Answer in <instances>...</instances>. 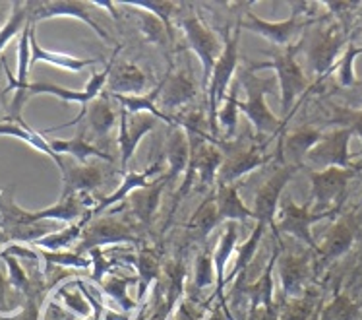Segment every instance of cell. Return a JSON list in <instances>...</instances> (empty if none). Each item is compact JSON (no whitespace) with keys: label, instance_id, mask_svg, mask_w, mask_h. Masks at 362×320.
<instances>
[{"label":"cell","instance_id":"2","mask_svg":"<svg viewBox=\"0 0 362 320\" xmlns=\"http://www.w3.org/2000/svg\"><path fill=\"white\" fill-rule=\"evenodd\" d=\"M240 20L235 25V30L227 31V38H225V45L219 55V59L215 62L214 72L209 78V86H207V125L211 130V138H217L219 135V127H217V111H219V105L225 101L227 97V90H229L230 80L237 72L238 68V41H240ZM217 142V140H215Z\"/></svg>","mask_w":362,"mask_h":320},{"label":"cell","instance_id":"50","mask_svg":"<svg viewBox=\"0 0 362 320\" xmlns=\"http://www.w3.org/2000/svg\"><path fill=\"white\" fill-rule=\"evenodd\" d=\"M22 320H39L37 299H35V297H31V299H28V301H25Z\"/></svg>","mask_w":362,"mask_h":320},{"label":"cell","instance_id":"28","mask_svg":"<svg viewBox=\"0 0 362 320\" xmlns=\"http://www.w3.org/2000/svg\"><path fill=\"white\" fill-rule=\"evenodd\" d=\"M30 45H31V67L37 64V62H45V64H51V67H59L62 70H70V72H80L83 68H89L97 64V59H76L70 55H62V52L47 51L43 47L39 45L37 39H35V25H31V35H30Z\"/></svg>","mask_w":362,"mask_h":320},{"label":"cell","instance_id":"22","mask_svg":"<svg viewBox=\"0 0 362 320\" xmlns=\"http://www.w3.org/2000/svg\"><path fill=\"white\" fill-rule=\"evenodd\" d=\"M283 293L288 299L303 297L306 282L310 278V256L308 254H288L279 261Z\"/></svg>","mask_w":362,"mask_h":320},{"label":"cell","instance_id":"36","mask_svg":"<svg viewBox=\"0 0 362 320\" xmlns=\"http://www.w3.org/2000/svg\"><path fill=\"white\" fill-rule=\"evenodd\" d=\"M361 314V305L349 297L347 293H335L333 299L320 311L322 320H356Z\"/></svg>","mask_w":362,"mask_h":320},{"label":"cell","instance_id":"21","mask_svg":"<svg viewBox=\"0 0 362 320\" xmlns=\"http://www.w3.org/2000/svg\"><path fill=\"white\" fill-rule=\"evenodd\" d=\"M163 171H165V169H163V159L159 157V159H156V161L149 165V167H146L144 171L126 173L122 185H120L112 194L105 196L103 200L97 202L95 208L91 210V216L95 217L97 214H101V212H105V210H109L111 206H115L117 202L126 200L130 194L136 193V190H140V188H144L146 185H149V181L153 179V177H159Z\"/></svg>","mask_w":362,"mask_h":320},{"label":"cell","instance_id":"37","mask_svg":"<svg viewBox=\"0 0 362 320\" xmlns=\"http://www.w3.org/2000/svg\"><path fill=\"white\" fill-rule=\"evenodd\" d=\"M266 227L267 225L264 224V222H258V225H256L254 231L250 233L248 241H246L244 245H240L237 261H235V266H233V270H230V274L227 275V282H230L235 275L243 274L244 270H246V266L250 264V261L254 258V254H256V251H258V245H259V241H262V235H264Z\"/></svg>","mask_w":362,"mask_h":320},{"label":"cell","instance_id":"3","mask_svg":"<svg viewBox=\"0 0 362 320\" xmlns=\"http://www.w3.org/2000/svg\"><path fill=\"white\" fill-rule=\"evenodd\" d=\"M238 84L248 93L246 101H238V113H244L258 135L277 136L285 128V122L269 111L266 96L274 90V80H262L244 67L238 70Z\"/></svg>","mask_w":362,"mask_h":320},{"label":"cell","instance_id":"5","mask_svg":"<svg viewBox=\"0 0 362 320\" xmlns=\"http://www.w3.org/2000/svg\"><path fill=\"white\" fill-rule=\"evenodd\" d=\"M308 10H310V4H293V14L288 20H283V22H267V20H262L254 12H246L244 14V20L240 18V25L243 30H248L256 35H262L264 39H267L269 43H274L277 49H285V47L295 45L293 41L300 33V31L312 23V20L308 18Z\"/></svg>","mask_w":362,"mask_h":320},{"label":"cell","instance_id":"41","mask_svg":"<svg viewBox=\"0 0 362 320\" xmlns=\"http://www.w3.org/2000/svg\"><path fill=\"white\" fill-rule=\"evenodd\" d=\"M333 122L341 128H349L362 142V111H353L347 107H333Z\"/></svg>","mask_w":362,"mask_h":320},{"label":"cell","instance_id":"8","mask_svg":"<svg viewBox=\"0 0 362 320\" xmlns=\"http://www.w3.org/2000/svg\"><path fill=\"white\" fill-rule=\"evenodd\" d=\"M353 132L349 128L337 127L332 132H324L322 140L310 149L306 156L308 164L304 165L306 169L322 171L329 167H339V169H356L361 165L353 164L351 152H349V142Z\"/></svg>","mask_w":362,"mask_h":320},{"label":"cell","instance_id":"27","mask_svg":"<svg viewBox=\"0 0 362 320\" xmlns=\"http://www.w3.org/2000/svg\"><path fill=\"white\" fill-rule=\"evenodd\" d=\"M215 202H217V212H219V222H246V219H256L254 210H250L238 196V188L235 185H221L217 183L215 190Z\"/></svg>","mask_w":362,"mask_h":320},{"label":"cell","instance_id":"35","mask_svg":"<svg viewBox=\"0 0 362 320\" xmlns=\"http://www.w3.org/2000/svg\"><path fill=\"white\" fill-rule=\"evenodd\" d=\"M136 268H138V280H140V287H138V299L146 297V291L149 290V283L159 275V258L151 248L141 246L136 253Z\"/></svg>","mask_w":362,"mask_h":320},{"label":"cell","instance_id":"32","mask_svg":"<svg viewBox=\"0 0 362 320\" xmlns=\"http://www.w3.org/2000/svg\"><path fill=\"white\" fill-rule=\"evenodd\" d=\"M91 210L86 212V216L81 217L80 222H76L70 227L62 231H54V233H49V235H45L43 239H39L35 241L33 245L41 246L45 251H51V253H60V251H64L66 246H70L72 243H76L78 239H81V233L86 229V225L91 222Z\"/></svg>","mask_w":362,"mask_h":320},{"label":"cell","instance_id":"47","mask_svg":"<svg viewBox=\"0 0 362 320\" xmlns=\"http://www.w3.org/2000/svg\"><path fill=\"white\" fill-rule=\"evenodd\" d=\"M204 319V309L202 307H196L190 301H182L178 303L177 309H175V314L170 320H202Z\"/></svg>","mask_w":362,"mask_h":320},{"label":"cell","instance_id":"34","mask_svg":"<svg viewBox=\"0 0 362 320\" xmlns=\"http://www.w3.org/2000/svg\"><path fill=\"white\" fill-rule=\"evenodd\" d=\"M31 23L30 20V8L28 2H14L12 4V14L6 22L0 28V52L4 51V47L12 41V39L23 31Z\"/></svg>","mask_w":362,"mask_h":320},{"label":"cell","instance_id":"44","mask_svg":"<svg viewBox=\"0 0 362 320\" xmlns=\"http://www.w3.org/2000/svg\"><path fill=\"white\" fill-rule=\"evenodd\" d=\"M132 283V280H128V278H124V280H119V278H111V280H107V282L103 283V290L109 293V295H112V297L117 299L120 303V307L124 309V311H130L134 307V301L128 295H126V287Z\"/></svg>","mask_w":362,"mask_h":320},{"label":"cell","instance_id":"39","mask_svg":"<svg viewBox=\"0 0 362 320\" xmlns=\"http://www.w3.org/2000/svg\"><path fill=\"white\" fill-rule=\"evenodd\" d=\"M362 55V47H355V45H347L345 47V52H343V57L339 59V62L335 64V76H337V82L343 88H351V86H355L356 82V74H355V60L356 57H361Z\"/></svg>","mask_w":362,"mask_h":320},{"label":"cell","instance_id":"4","mask_svg":"<svg viewBox=\"0 0 362 320\" xmlns=\"http://www.w3.org/2000/svg\"><path fill=\"white\" fill-rule=\"evenodd\" d=\"M339 212H312V206H298L291 196L279 202V210L275 216V239L279 241V235H291V237L303 241L304 245L310 246L312 251H318V243L312 237V225L322 219L335 217Z\"/></svg>","mask_w":362,"mask_h":320},{"label":"cell","instance_id":"38","mask_svg":"<svg viewBox=\"0 0 362 320\" xmlns=\"http://www.w3.org/2000/svg\"><path fill=\"white\" fill-rule=\"evenodd\" d=\"M314 295L288 299V303L279 311V320H310L312 314L318 311Z\"/></svg>","mask_w":362,"mask_h":320},{"label":"cell","instance_id":"16","mask_svg":"<svg viewBox=\"0 0 362 320\" xmlns=\"http://www.w3.org/2000/svg\"><path fill=\"white\" fill-rule=\"evenodd\" d=\"M159 86H161L159 105H161V111L165 115H169L170 111H178L180 107H185L190 101H194L196 96H198L194 80L188 74H185L182 70L169 68V72L165 74Z\"/></svg>","mask_w":362,"mask_h":320},{"label":"cell","instance_id":"9","mask_svg":"<svg viewBox=\"0 0 362 320\" xmlns=\"http://www.w3.org/2000/svg\"><path fill=\"white\" fill-rule=\"evenodd\" d=\"M178 25L182 28L186 35V41H188V47L196 52V57L200 59L202 70H204V76H202V84L207 90L209 86V78H211V72H214V67L219 55L223 51V45L219 43V39L215 35V31H211L207 28L206 23L202 22L198 16H185Z\"/></svg>","mask_w":362,"mask_h":320},{"label":"cell","instance_id":"52","mask_svg":"<svg viewBox=\"0 0 362 320\" xmlns=\"http://www.w3.org/2000/svg\"><path fill=\"white\" fill-rule=\"evenodd\" d=\"M320 311H322V307H320V309H318V311H316V313L312 314V319H310V320H322V319H320Z\"/></svg>","mask_w":362,"mask_h":320},{"label":"cell","instance_id":"15","mask_svg":"<svg viewBox=\"0 0 362 320\" xmlns=\"http://www.w3.org/2000/svg\"><path fill=\"white\" fill-rule=\"evenodd\" d=\"M157 120L159 119H156L149 113L128 115L124 109H120V127L117 144H119L120 169H122V173H126V169H128V164H130V159L136 154L138 146H140L141 138L156 128Z\"/></svg>","mask_w":362,"mask_h":320},{"label":"cell","instance_id":"30","mask_svg":"<svg viewBox=\"0 0 362 320\" xmlns=\"http://www.w3.org/2000/svg\"><path fill=\"white\" fill-rule=\"evenodd\" d=\"M237 245V224L235 222H229L227 224V229L219 239V245L215 248L214 254V266H215V278H217V297L221 299V309L223 313L227 314L230 319V314L227 313V299H225V264L230 258L233 254V248Z\"/></svg>","mask_w":362,"mask_h":320},{"label":"cell","instance_id":"29","mask_svg":"<svg viewBox=\"0 0 362 320\" xmlns=\"http://www.w3.org/2000/svg\"><path fill=\"white\" fill-rule=\"evenodd\" d=\"M51 148L54 154L62 156H70L74 159L76 164L86 165L89 164L91 157H97V159H103V161H115L112 156H109L107 152L99 149L93 144H89L86 138H83V130H80V135L70 138V140H49Z\"/></svg>","mask_w":362,"mask_h":320},{"label":"cell","instance_id":"11","mask_svg":"<svg viewBox=\"0 0 362 320\" xmlns=\"http://www.w3.org/2000/svg\"><path fill=\"white\" fill-rule=\"evenodd\" d=\"M120 52V47H117V51L111 57V60L107 62V67L103 68V72H93L89 82L86 84V88L80 91L76 90H66V88H60V86H54V84L47 82H35L28 84L25 88V93L30 96H54L66 101V103H80L81 107H86L88 103H91L93 99L101 96V90L107 86V80H109V74H111V68L117 60V55Z\"/></svg>","mask_w":362,"mask_h":320},{"label":"cell","instance_id":"46","mask_svg":"<svg viewBox=\"0 0 362 320\" xmlns=\"http://www.w3.org/2000/svg\"><path fill=\"white\" fill-rule=\"evenodd\" d=\"M78 283V282H76ZM80 287V285H78ZM59 295L62 297V301L66 303L68 309H72L74 313L78 314H89V305H88V301H86V295H83V291H68V287H60L59 290Z\"/></svg>","mask_w":362,"mask_h":320},{"label":"cell","instance_id":"20","mask_svg":"<svg viewBox=\"0 0 362 320\" xmlns=\"http://www.w3.org/2000/svg\"><path fill=\"white\" fill-rule=\"evenodd\" d=\"M105 173L97 164H72L66 165L64 159V171H62V194L60 198L66 196H81L97 190L103 185Z\"/></svg>","mask_w":362,"mask_h":320},{"label":"cell","instance_id":"45","mask_svg":"<svg viewBox=\"0 0 362 320\" xmlns=\"http://www.w3.org/2000/svg\"><path fill=\"white\" fill-rule=\"evenodd\" d=\"M214 258L209 254H200L196 258V290H204L207 285H214Z\"/></svg>","mask_w":362,"mask_h":320},{"label":"cell","instance_id":"31","mask_svg":"<svg viewBox=\"0 0 362 320\" xmlns=\"http://www.w3.org/2000/svg\"><path fill=\"white\" fill-rule=\"evenodd\" d=\"M122 6L130 8L136 12V18H138V28H140V33L146 38L148 43L157 47H167L169 41H173V33L167 30V25L163 23V20H159L156 14H151L148 10H141V8H136L130 2H124Z\"/></svg>","mask_w":362,"mask_h":320},{"label":"cell","instance_id":"18","mask_svg":"<svg viewBox=\"0 0 362 320\" xmlns=\"http://www.w3.org/2000/svg\"><path fill=\"white\" fill-rule=\"evenodd\" d=\"M356 224L353 217H341L335 222L332 229L325 233L322 245H318V264L327 266L329 262L337 261L341 256L351 251V246L355 243Z\"/></svg>","mask_w":362,"mask_h":320},{"label":"cell","instance_id":"25","mask_svg":"<svg viewBox=\"0 0 362 320\" xmlns=\"http://www.w3.org/2000/svg\"><path fill=\"white\" fill-rule=\"evenodd\" d=\"M165 152H167V164H169V171L165 173V177L169 183H175L182 173H186L190 165V138L180 125L170 127Z\"/></svg>","mask_w":362,"mask_h":320},{"label":"cell","instance_id":"26","mask_svg":"<svg viewBox=\"0 0 362 320\" xmlns=\"http://www.w3.org/2000/svg\"><path fill=\"white\" fill-rule=\"evenodd\" d=\"M0 136H12V138H18V140L30 144L33 149H37V152L45 154L47 157H51L52 161L57 164V167L60 169V173L64 171V157H60L59 154H54L49 140H45V136L41 135V132H37V130H33L30 125H25L23 119H8L4 120V122H0Z\"/></svg>","mask_w":362,"mask_h":320},{"label":"cell","instance_id":"40","mask_svg":"<svg viewBox=\"0 0 362 320\" xmlns=\"http://www.w3.org/2000/svg\"><path fill=\"white\" fill-rule=\"evenodd\" d=\"M238 99H237V90H233L230 93H227L225 101L219 107L217 111V127L221 125L225 128V135L227 138L235 135L237 130V120H238Z\"/></svg>","mask_w":362,"mask_h":320},{"label":"cell","instance_id":"6","mask_svg":"<svg viewBox=\"0 0 362 320\" xmlns=\"http://www.w3.org/2000/svg\"><path fill=\"white\" fill-rule=\"evenodd\" d=\"M361 167L356 169H339L329 167L322 171L306 169L312 183V212H339L341 204L347 196L349 181L353 179Z\"/></svg>","mask_w":362,"mask_h":320},{"label":"cell","instance_id":"19","mask_svg":"<svg viewBox=\"0 0 362 320\" xmlns=\"http://www.w3.org/2000/svg\"><path fill=\"white\" fill-rule=\"evenodd\" d=\"M322 136H324V132H320L316 128H300V130H295L291 135L283 136L279 140V148H277L279 164L304 169L306 156L322 140Z\"/></svg>","mask_w":362,"mask_h":320},{"label":"cell","instance_id":"17","mask_svg":"<svg viewBox=\"0 0 362 320\" xmlns=\"http://www.w3.org/2000/svg\"><path fill=\"white\" fill-rule=\"evenodd\" d=\"M81 119H86V125H89V128L93 130V135L99 136V138H105L109 135L117 122V113L112 109L111 99H109V93H101V96L93 99L91 103H88L86 107H81L80 115L72 119L66 125H60V127L47 128L43 135H49V132H54V130H60V128L72 127L76 122H80Z\"/></svg>","mask_w":362,"mask_h":320},{"label":"cell","instance_id":"12","mask_svg":"<svg viewBox=\"0 0 362 320\" xmlns=\"http://www.w3.org/2000/svg\"><path fill=\"white\" fill-rule=\"evenodd\" d=\"M117 243H140V239L136 237L134 229L124 219L103 217L86 225V229L81 233V241L76 246V253H91L97 246L117 245Z\"/></svg>","mask_w":362,"mask_h":320},{"label":"cell","instance_id":"7","mask_svg":"<svg viewBox=\"0 0 362 320\" xmlns=\"http://www.w3.org/2000/svg\"><path fill=\"white\" fill-rule=\"evenodd\" d=\"M347 43V28L345 23L333 22L325 30L318 31L310 39L308 45V62H310L318 82L324 76L332 74L335 64L343 57V47Z\"/></svg>","mask_w":362,"mask_h":320},{"label":"cell","instance_id":"43","mask_svg":"<svg viewBox=\"0 0 362 320\" xmlns=\"http://www.w3.org/2000/svg\"><path fill=\"white\" fill-rule=\"evenodd\" d=\"M43 258L47 261L49 266H70V268H88L91 262L88 258H83L78 253H66V251H60V253H51V251H45Z\"/></svg>","mask_w":362,"mask_h":320},{"label":"cell","instance_id":"13","mask_svg":"<svg viewBox=\"0 0 362 320\" xmlns=\"http://www.w3.org/2000/svg\"><path fill=\"white\" fill-rule=\"evenodd\" d=\"M298 171V167L293 165H279L269 177H267L258 193L254 196V214L258 222H264L266 225L275 224V216L279 210V202H281L283 188L288 185V181L293 179Z\"/></svg>","mask_w":362,"mask_h":320},{"label":"cell","instance_id":"10","mask_svg":"<svg viewBox=\"0 0 362 320\" xmlns=\"http://www.w3.org/2000/svg\"><path fill=\"white\" fill-rule=\"evenodd\" d=\"M267 146L266 142H256L250 144L248 148H243V142L229 144L227 142V157L223 159L221 171H219V181L221 185H235V181L243 179L244 175H248L254 169H258L262 165H266L272 157L264 154Z\"/></svg>","mask_w":362,"mask_h":320},{"label":"cell","instance_id":"1","mask_svg":"<svg viewBox=\"0 0 362 320\" xmlns=\"http://www.w3.org/2000/svg\"><path fill=\"white\" fill-rule=\"evenodd\" d=\"M303 43L304 41H298L296 45L275 49V52L269 55L272 57L269 60H266V62H252V64L246 67L254 74L258 70H267V68L275 70L277 80H279V91H281V111L285 125L295 113L296 99L308 90V80L304 78L303 68L298 67V62H296V52L300 51Z\"/></svg>","mask_w":362,"mask_h":320},{"label":"cell","instance_id":"49","mask_svg":"<svg viewBox=\"0 0 362 320\" xmlns=\"http://www.w3.org/2000/svg\"><path fill=\"white\" fill-rule=\"evenodd\" d=\"M8 285H12L10 280L4 278V274L0 272V314L10 313L12 309L8 307Z\"/></svg>","mask_w":362,"mask_h":320},{"label":"cell","instance_id":"24","mask_svg":"<svg viewBox=\"0 0 362 320\" xmlns=\"http://www.w3.org/2000/svg\"><path fill=\"white\" fill-rule=\"evenodd\" d=\"M167 185H169V181L163 175L157 181L149 183V185H146L144 188H140V190H136V193L128 196L132 214L138 217V222L141 225L153 224L157 210H159V204H161V194Z\"/></svg>","mask_w":362,"mask_h":320},{"label":"cell","instance_id":"48","mask_svg":"<svg viewBox=\"0 0 362 320\" xmlns=\"http://www.w3.org/2000/svg\"><path fill=\"white\" fill-rule=\"evenodd\" d=\"M250 320H279V313L275 305L256 307L250 311Z\"/></svg>","mask_w":362,"mask_h":320},{"label":"cell","instance_id":"14","mask_svg":"<svg viewBox=\"0 0 362 320\" xmlns=\"http://www.w3.org/2000/svg\"><path fill=\"white\" fill-rule=\"evenodd\" d=\"M28 8H30V20L33 25L37 22H43V20H51V18H76L95 31L103 41H111V38L103 31V28L93 20V16L89 14V4H86V2H76V0L28 2Z\"/></svg>","mask_w":362,"mask_h":320},{"label":"cell","instance_id":"51","mask_svg":"<svg viewBox=\"0 0 362 320\" xmlns=\"http://www.w3.org/2000/svg\"><path fill=\"white\" fill-rule=\"evenodd\" d=\"M209 320H227V319L223 316V309H215L214 314L209 316Z\"/></svg>","mask_w":362,"mask_h":320},{"label":"cell","instance_id":"33","mask_svg":"<svg viewBox=\"0 0 362 320\" xmlns=\"http://www.w3.org/2000/svg\"><path fill=\"white\" fill-rule=\"evenodd\" d=\"M219 224H221V222H219V212H217L215 193H209L206 200L202 202L200 206H198V210L194 212L192 219L188 222V229L192 231L196 239H206Z\"/></svg>","mask_w":362,"mask_h":320},{"label":"cell","instance_id":"23","mask_svg":"<svg viewBox=\"0 0 362 320\" xmlns=\"http://www.w3.org/2000/svg\"><path fill=\"white\" fill-rule=\"evenodd\" d=\"M148 88V76L138 64L122 62L119 67L112 64L111 74L107 80L109 96H141Z\"/></svg>","mask_w":362,"mask_h":320},{"label":"cell","instance_id":"42","mask_svg":"<svg viewBox=\"0 0 362 320\" xmlns=\"http://www.w3.org/2000/svg\"><path fill=\"white\" fill-rule=\"evenodd\" d=\"M136 8H141V10H148L151 14H156L159 20H163V23L167 25V30L173 33V25H170V18L175 14V10L178 8V4L175 2H169V0H156V2H130ZM175 35V33H173Z\"/></svg>","mask_w":362,"mask_h":320}]
</instances>
